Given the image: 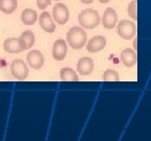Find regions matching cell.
<instances>
[{"label": "cell", "mask_w": 151, "mask_h": 141, "mask_svg": "<svg viewBox=\"0 0 151 141\" xmlns=\"http://www.w3.org/2000/svg\"><path fill=\"white\" fill-rule=\"evenodd\" d=\"M137 38H134V42H133V46H134V49L137 50Z\"/></svg>", "instance_id": "23"}, {"label": "cell", "mask_w": 151, "mask_h": 141, "mask_svg": "<svg viewBox=\"0 0 151 141\" xmlns=\"http://www.w3.org/2000/svg\"><path fill=\"white\" fill-rule=\"evenodd\" d=\"M52 18L60 25H63L69 19V9L64 3H57L52 9Z\"/></svg>", "instance_id": "5"}, {"label": "cell", "mask_w": 151, "mask_h": 141, "mask_svg": "<svg viewBox=\"0 0 151 141\" xmlns=\"http://www.w3.org/2000/svg\"><path fill=\"white\" fill-rule=\"evenodd\" d=\"M52 1H60V0H45V2L47 3V5H50V3L52 2Z\"/></svg>", "instance_id": "22"}, {"label": "cell", "mask_w": 151, "mask_h": 141, "mask_svg": "<svg viewBox=\"0 0 151 141\" xmlns=\"http://www.w3.org/2000/svg\"><path fill=\"white\" fill-rule=\"evenodd\" d=\"M38 19V14L35 9H26L21 14V20L25 25H33Z\"/></svg>", "instance_id": "15"}, {"label": "cell", "mask_w": 151, "mask_h": 141, "mask_svg": "<svg viewBox=\"0 0 151 141\" xmlns=\"http://www.w3.org/2000/svg\"><path fill=\"white\" fill-rule=\"evenodd\" d=\"M99 1H100L101 3H107V2H109L110 0H99Z\"/></svg>", "instance_id": "24"}, {"label": "cell", "mask_w": 151, "mask_h": 141, "mask_svg": "<svg viewBox=\"0 0 151 141\" xmlns=\"http://www.w3.org/2000/svg\"><path fill=\"white\" fill-rule=\"evenodd\" d=\"M77 70L81 75H88L93 70V61L89 56H84L79 60L77 64Z\"/></svg>", "instance_id": "12"}, {"label": "cell", "mask_w": 151, "mask_h": 141, "mask_svg": "<svg viewBox=\"0 0 151 141\" xmlns=\"http://www.w3.org/2000/svg\"><path fill=\"white\" fill-rule=\"evenodd\" d=\"M39 22H40L41 28L46 33H54L56 31V24L54 22V19L50 16V13L46 11L41 13L40 17H39Z\"/></svg>", "instance_id": "9"}, {"label": "cell", "mask_w": 151, "mask_h": 141, "mask_svg": "<svg viewBox=\"0 0 151 141\" xmlns=\"http://www.w3.org/2000/svg\"><path fill=\"white\" fill-rule=\"evenodd\" d=\"M128 14L132 19H134V21L137 20V1L133 0L128 5Z\"/></svg>", "instance_id": "19"}, {"label": "cell", "mask_w": 151, "mask_h": 141, "mask_svg": "<svg viewBox=\"0 0 151 141\" xmlns=\"http://www.w3.org/2000/svg\"><path fill=\"white\" fill-rule=\"evenodd\" d=\"M119 73L113 69H107L103 74L104 82H119Z\"/></svg>", "instance_id": "18"}, {"label": "cell", "mask_w": 151, "mask_h": 141, "mask_svg": "<svg viewBox=\"0 0 151 141\" xmlns=\"http://www.w3.org/2000/svg\"><path fill=\"white\" fill-rule=\"evenodd\" d=\"M37 5L41 11H42V9H45L47 7V3L45 2V0H37Z\"/></svg>", "instance_id": "20"}, {"label": "cell", "mask_w": 151, "mask_h": 141, "mask_svg": "<svg viewBox=\"0 0 151 141\" xmlns=\"http://www.w3.org/2000/svg\"><path fill=\"white\" fill-rule=\"evenodd\" d=\"M60 76L63 82H78L79 76L73 69L69 67H64L60 71Z\"/></svg>", "instance_id": "17"}, {"label": "cell", "mask_w": 151, "mask_h": 141, "mask_svg": "<svg viewBox=\"0 0 151 141\" xmlns=\"http://www.w3.org/2000/svg\"><path fill=\"white\" fill-rule=\"evenodd\" d=\"M52 58L56 61H62L67 53V43L63 39H59L54 43L52 46Z\"/></svg>", "instance_id": "7"}, {"label": "cell", "mask_w": 151, "mask_h": 141, "mask_svg": "<svg viewBox=\"0 0 151 141\" xmlns=\"http://www.w3.org/2000/svg\"><path fill=\"white\" fill-rule=\"evenodd\" d=\"M12 75L18 80H24L28 75V68L25 62L21 59L14 60L11 64Z\"/></svg>", "instance_id": "4"}, {"label": "cell", "mask_w": 151, "mask_h": 141, "mask_svg": "<svg viewBox=\"0 0 151 141\" xmlns=\"http://www.w3.org/2000/svg\"><path fill=\"white\" fill-rule=\"evenodd\" d=\"M116 21H118V15L116 11L112 7H108L105 9V12L102 17V24L107 29H111L116 26Z\"/></svg>", "instance_id": "8"}, {"label": "cell", "mask_w": 151, "mask_h": 141, "mask_svg": "<svg viewBox=\"0 0 151 141\" xmlns=\"http://www.w3.org/2000/svg\"><path fill=\"white\" fill-rule=\"evenodd\" d=\"M26 60H27L28 65L31 66L33 69H41L43 64H44V56L41 51L39 50H32L27 53L26 56Z\"/></svg>", "instance_id": "6"}, {"label": "cell", "mask_w": 151, "mask_h": 141, "mask_svg": "<svg viewBox=\"0 0 151 141\" xmlns=\"http://www.w3.org/2000/svg\"><path fill=\"white\" fill-rule=\"evenodd\" d=\"M19 40L21 42L24 50H27L35 44V35L32 31H25L19 37Z\"/></svg>", "instance_id": "14"}, {"label": "cell", "mask_w": 151, "mask_h": 141, "mask_svg": "<svg viewBox=\"0 0 151 141\" xmlns=\"http://www.w3.org/2000/svg\"><path fill=\"white\" fill-rule=\"evenodd\" d=\"M106 46V38L104 36H94L88 41L86 48L89 52H98Z\"/></svg>", "instance_id": "11"}, {"label": "cell", "mask_w": 151, "mask_h": 141, "mask_svg": "<svg viewBox=\"0 0 151 141\" xmlns=\"http://www.w3.org/2000/svg\"><path fill=\"white\" fill-rule=\"evenodd\" d=\"M79 23L81 26L84 28H88V29H92V28L97 27L99 25L101 19H100V15L98 11L92 9H86L79 14Z\"/></svg>", "instance_id": "2"}, {"label": "cell", "mask_w": 151, "mask_h": 141, "mask_svg": "<svg viewBox=\"0 0 151 141\" xmlns=\"http://www.w3.org/2000/svg\"><path fill=\"white\" fill-rule=\"evenodd\" d=\"M3 48L9 53H20L24 50L19 38H9V39H6L3 42Z\"/></svg>", "instance_id": "10"}, {"label": "cell", "mask_w": 151, "mask_h": 141, "mask_svg": "<svg viewBox=\"0 0 151 141\" xmlns=\"http://www.w3.org/2000/svg\"><path fill=\"white\" fill-rule=\"evenodd\" d=\"M82 3H85V4H89V3H91L93 0H80Z\"/></svg>", "instance_id": "21"}, {"label": "cell", "mask_w": 151, "mask_h": 141, "mask_svg": "<svg viewBox=\"0 0 151 141\" xmlns=\"http://www.w3.org/2000/svg\"><path fill=\"white\" fill-rule=\"evenodd\" d=\"M66 40L69 46L73 49H80L86 44L87 41V35L84 31L82 27L79 26H73L67 31L66 35Z\"/></svg>", "instance_id": "1"}, {"label": "cell", "mask_w": 151, "mask_h": 141, "mask_svg": "<svg viewBox=\"0 0 151 141\" xmlns=\"http://www.w3.org/2000/svg\"><path fill=\"white\" fill-rule=\"evenodd\" d=\"M121 60H122L123 64L126 67H132L137 62V53L131 48H125V49L121 52Z\"/></svg>", "instance_id": "13"}, {"label": "cell", "mask_w": 151, "mask_h": 141, "mask_svg": "<svg viewBox=\"0 0 151 141\" xmlns=\"http://www.w3.org/2000/svg\"><path fill=\"white\" fill-rule=\"evenodd\" d=\"M18 6L17 0H0V11L6 15L13 14Z\"/></svg>", "instance_id": "16"}, {"label": "cell", "mask_w": 151, "mask_h": 141, "mask_svg": "<svg viewBox=\"0 0 151 141\" xmlns=\"http://www.w3.org/2000/svg\"><path fill=\"white\" fill-rule=\"evenodd\" d=\"M116 33L123 39L129 40L134 37V35L137 33V25L134 24V22L129 21V20H122L119 22L116 26Z\"/></svg>", "instance_id": "3"}]
</instances>
